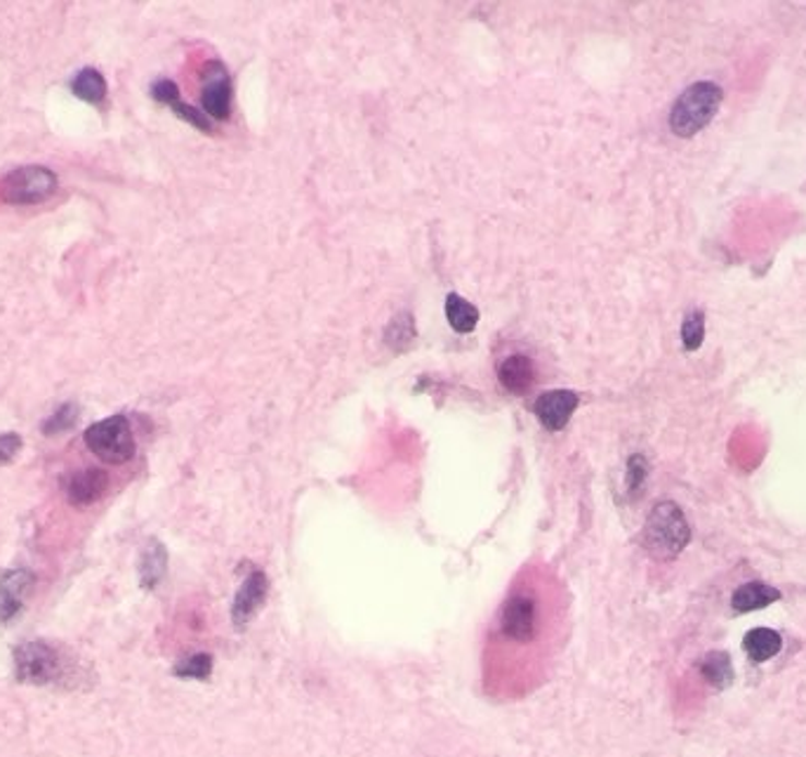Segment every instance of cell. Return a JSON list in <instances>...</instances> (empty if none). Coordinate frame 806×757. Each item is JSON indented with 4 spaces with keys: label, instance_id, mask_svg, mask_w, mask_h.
<instances>
[{
    "label": "cell",
    "instance_id": "cell-1",
    "mask_svg": "<svg viewBox=\"0 0 806 757\" xmlns=\"http://www.w3.org/2000/svg\"><path fill=\"white\" fill-rule=\"evenodd\" d=\"M569 597L552 569L528 564L512 579L483 644V687L514 701L545 685L564 647Z\"/></svg>",
    "mask_w": 806,
    "mask_h": 757
},
{
    "label": "cell",
    "instance_id": "cell-2",
    "mask_svg": "<svg viewBox=\"0 0 806 757\" xmlns=\"http://www.w3.org/2000/svg\"><path fill=\"white\" fill-rule=\"evenodd\" d=\"M69 661L62 649L45 640H28L14 649V677L22 685L45 687L62 683Z\"/></svg>",
    "mask_w": 806,
    "mask_h": 757
},
{
    "label": "cell",
    "instance_id": "cell-3",
    "mask_svg": "<svg viewBox=\"0 0 806 757\" xmlns=\"http://www.w3.org/2000/svg\"><path fill=\"white\" fill-rule=\"evenodd\" d=\"M724 93L717 83L701 81L689 85L684 93L677 97L675 107L670 112V128L677 138H693L696 132H701L714 114L722 107Z\"/></svg>",
    "mask_w": 806,
    "mask_h": 757
},
{
    "label": "cell",
    "instance_id": "cell-4",
    "mask_svg": "<svg viewBox=\"0 0 806 757\" xmlns=\"http://www.w3.org/2000/svg\"><path fill=\"white\" fill-rule=\"evenodd\" d=\"M691 538L689 524L684 520V512L670 503H658L653 505L646 526H644V545L646 550L658 557V559H673L677 557Z\"/></svg>",
    "mask_w": 806,
    "mask_h": 757
},
{
    "label": "cell",
    "instance_id": "cell-5",
    "mask_svg": "<svg viewBox=\"0 0 806 757\" xmlns=\"http://www.w3.org/2000/svg\"><path fill=\"white\" fill-rule=\"evenodd\" d=\"M85 446L104 463L120 465L135 456V434L128 418L112 416L85 430Z\"/></svg>",
    "mask_w": 806,
    "mask_h": 757
},
{
    "label": "cell",
    "instance_id": "cell-6",
    "mask_svg": "<svg viewBox=\"0 0 806 757\" xmlns=\"http://www.w3.org/2000/svg\"><path fill=\"white\" fill-rule=\"evenodd\" d=\"M57 189V177L48 168L40 165H26V168L12 171L3 182H0V196L8 203H40L50 199Z\"/></svg>",
    "mask_w": 806,
    "mask_h": 757
},
{
    "label": "cell",
    "instance_id": "cell-7",
    "mask_svg": "<svg viewBox=\"0 0 806 757\" xmlns=\"http://www.w3.org/2000/svg\"><path fill=\"white\" fill-rule=\"evenodd\" d=\"M34 583L36 577L32 569H10L0 577V624L8 626L12 618L20 616Z\"/></svg>",
    "mask_w": 806,
    "mask_h": 757
},
{
    "label": "cell",
    "instance_id": "cell-8",
    "mask_svg": "<svg viewBox=\"0 0 806 757\" xmlns=\"http://www.w3.org/2000/svg\"><path fill=\"white\" fill-rule=\"evenodd\" d=\"M203 109L218 120H226L232 114V79L220 62H210L203 73Z\"/></svg>",
    "mask_w": 806,
    "mask_h": 757
},
{
    "label": "cell",
    "instance_id": "cell-9",
    "mask_svg": "<svg viewBox=\"0 0 806 757\" xmlns=\"http://www.w3.org/2000/svg\"><path fill=\"white\" fill-rule=\"evenodd\" d=\"M267 590H269V583H267L265 571L253 569L248 573V579L243 581V585L238 587L234 607H232V618H234L236 628L248 626L250 620L255 618V614L260 612V607L267 599Z\"/></svg>",
    "mask_w": 806,
    "mask_h": 757
},
{
    "label": "cell",
    "instance_id": "cell-10",
    "mask_svg": "<svg viewBox=\"0 0 806 757\" xmlns=\"http://www.w3.org/2000/svg\"><path fill=\"white\" fill-rule=\"evenodd\" d=\"M577 401L581 399H577V395L571 389L545 392V395H540L536 401V416L540 418L542 428H547L550 432H559L566 428V422L577 408Z\"/></svg>",
    "mask_w": 806,
    "mask_h": 757
},
{
    "label": "cell",
    "instance_id": "cell-11",
    "mask_svg": "<svg viewBox=\"0 0 806 757\" xmlns=\"http://www.w3.org/2000/svg\"><path fill=\"white\" fill-rule=\"evenodd\" d=\"M109 489V475L104 469L90 467L83 473H75L69 479V501L73 505H90L102 501V496Z\"/></svg>",
    "mask_w": 806,
    "mask_h": 757
},
{
    "label": "cell",
    "instance_id": "cell-12",
    "mask_svg": "<svg viewBox=\"0 0 806 757\" xmlns=\"http://www.w3.org/2000/svg\"><path fill=\"white\" fill-rule=\"evenodd\" d=\"M151 95H154V100H156V102L168 104V107H171V109H173L182 120H187V124H191L194 128H199V130H203V132H210V120H208L201 112H196L194 107H189V104L182 102L179 90H177V85H175L173 81L163 79V81L154 83V88H151Z\"/></svg>",
    "mask_w": 806,
    "mask_h": 757
},
{
    "label": "cell",
    "instance_id": "cell-13",
    "mask_svg": "<svg viewBox=\"0 0 806 757\" xmlns=\"http://www.w3.org/2000/svg\"><path fill=\"white\" fill-rule=\"evenodd\" d=\"M498 375H500V383H503L507 392H512V395H524V392L536 381V369H534V361H530L528 357L512 354L500 363Z\"/></svg>",
    "mask_w": 806,
    "mask_h": 757
},
{
    "label": "cell",
    "instance_id": "cell-14",
    "mask_svg": "<svg viewBox=\"0 0 806 757\" xmlns=\"http://www.w3.org/2000/svg\"><path fill=\"white\" fill-rule=\"evenodd\" d=\"M168 571V550L156 538L147 543L140 555V585L144 590H156Z\"/></svg>",
    "mask_w": 806,
    "mask_h": 757
},
{
    "label": "cell",
    "instance_id": "cell-15",
    "mask_svg": "<svg viewBox=\"0 0 806 757\" xmlns=\"http://www.w3.org/2000/svg\"><path fill=\"white\" fill-rule=\"evenodd\" d=\"M781 597L779 590H773L764 583H745L740 585L734 597H732V607L740 614L745 612H757V609H764L769 607L771 602H775Z\"/></svg>",
    "mask_w": 806,
    "mask_h": 757
},
{
    "label": "cell",
    "instance_id": "cell-16",
    "mask_svg": "<svg viewBox=\"0 0 806 757\" xmlns=\"http://www.w3.org/2000/svg\"><path fill=\"white\" fill-rule=\"evenodd\" d=\"M743 647H745V651H748V656L755 663H764V661H769V659H773L775 654H779L781 647H783V640L775 630L755 628V630H750L748 634H745Z\"/></svg>",
    "mask_w": 806,
    "mask_h": 757
},
{
    "label": "cell",
    "instance_id": "cell-17",
    "mask_svg": "<svg viewBox=\"0 0 806 757\" xmlns=\"http://www.w3.org/2000/svg\"><path fill=\"white\" fill-rule=\"evenodd\" d=\"M446 316H448V324L453 326V330H458V333H471L479 324V310L471 305L469 300L460 298L458 293H451L446 298Z\"/></svg>",
    "mask_w": 806,
    "mask_h": 757
},
{
    "label": "cell",
    "instance_id": "cell-18",
    "mask_svg": "<svg viewBox=\"0 0 806 757\" xmlns=\"http://www.w3.org/2000/svg\"><path fill=\"white\" fill-rule=\"evenodd\" d=\"M71 90L79 100H83L87 104H100L106 97V81L97 69H83L73 79Z\"/></svg>",
    "mask_w": 806,
    "mask_h": 757
},
{
    "label": "cell",
    "instance_id": "cell-19",
    "mask_svg": "<svg viewBox=\"0 0 806 757\" xmlns=\"http://www.w3.org/2000/svg\"><path fill=\"white\" fill-rule=\"evenodd\" d=\"M701 671H703V677L708 679V683L717 685V687H726L734 679L732 663H728V656L722 654V651H717V654H710L703 661Z\"/></svg>",
    "mask_w": 806,
    "mask_h": 757
},
{
    "label": "cell",
    "instance_id": "cell-20",
    "mask_svg": "<svg viewBox=\"0 0 806 757\" xmlns=\"http://www.w3.org/2000/svg\"><path fill=\"white\" fill-rule=\"evenodd\" d=\"M703 338H705V316L703 312H691L681 324V342L689 352H693L703 345Z\"/></svg>",
    "mask_w": 806,
    "mask_h": 757
},
{
    "label": "cell",
    "instance_id": "cell-21",
    "mask_svg": "<svg viewBox=\"0 0 806 757\" xmlns=\"http://www.w3.org/2000/svg\"><path fill=\"white\" fill-rule=\"evenodd\" d=\"M212 671V659L208 654H194L175 665V675L185 679H206Z\"/></svg>",
    "mask_w": 806,
    "mask_h": 757
},
{
    "label": "cell",
    "instance_id": "cell-22",
    "mask_svg": "<svg viewBox=\"0 0 806 757\" xmlns=\"http://www.w3.org/2000/svg\"><path fill=\"white\" fill-rule=\"evenodd\" d=\"M75 418H79V406L67 404V406L59 408V411L52 418L45 420L43 432L48 434V436L62 434V432H67V430H71L75 426Z\"/></svg>",
    "mask_w": 806,
    "mask_h": 757
},
{
    "label": "cell",
    "instance_id": "cell-23",
    "mask_svg": "<svg viewBox=\"0 0 806 757\" xmlns=\"http://www.w3.org/2000/svg\"><path fill=\"white\" fill-rule=\"evenodd\" d=\"M646 473H649V467H646L644 456H632L628 463V491L630 493H636L639 489H642Z\"/></svg>",
    "mask_w": 806,
    "mask_h": 757
},
{
    "label": "cell",
    "instance_id": "cell-24",
    "mask_svg": "<svg viewBox=\"0 0 806 757\" xmlns=\"http://www.w3.org/2000/svg\"><path fill=\"white\" fill-rule=\"evenodd\" d=\"M22 451V436L14 432L0 434V465H8Z\"/></svg>",
    "mask_w": 806,
    "mask_h": 757
}]
</instances>
